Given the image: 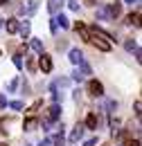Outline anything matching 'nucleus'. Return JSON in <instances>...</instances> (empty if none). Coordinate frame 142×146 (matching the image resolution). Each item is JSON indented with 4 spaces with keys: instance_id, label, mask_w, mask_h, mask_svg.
Returning a JSON list of instances; mask_svg holds the SVG:
<instances>
[{
    "instance_id": "1",
    "label": "nucleus",
    "mask_w": 142,
    "mask_h": 146,
    "mask_svg": "<svg viewBox=\"0 0 142 146\" xmlns=\"http://www.w3.org/2000/svg\"><path fill=\"white\" fill-rule=\"evenodd\" d=\"M59 117H61V108H59V104H54L52 108L48 110V115H45V119H43V121H50V124H52L54 119H59Z\"/></svg>"
},
{
    "instance_id": "2",
    "label": "nucleus",
    "mask_w": 142,
    "mask_h": 146,
    "mask_svg": "<svg viewBox=\"0 0 142 146\" xmlns=\"http://www.w3.org/2000/svg\"><path fill=\"white\" fill-rule=\"evenodd\" d=\"M38 65H41V70L48 74V72H52V58L48 54H41V58H38Z\"/></svg>"
},
{
    "instance_id": "3",
    "label": "nucleus",
    "mask_w": 142,
    "mask_h": 146,
    "mask_svg": "<svg viewBox=\"0 0 142 146\" xmlns=\"http://www.w3.org/2000/svg\"><path fill=\"white\" fill-rule=\"evenodd\" d=\"M88 90H90L92 97H102V94H104V86H102L99 81H90V83H88Z\"/></svg>"
},
{
    "instance_id": "4",
    "label": "nucleus",
    "mask_w": 142,
    "mask_h": 146,
    "mask_svg": "<svg viewBox=\"0 0 142 146\" xmlns=\"http://www.w3.org/2000/svg\"><path fill=\"white\" fill-rule=\"evenodd\" d=\"M84 130H86L84 124H77V126H74V130L70 133V142H72V144H74V142H79V139L84 137Z\"/></svg>"
},
{
    "instance_id": "5",
    "label": "nucleus",
    "mask_w": 142,
    "mask_h": 146,
    "mask_svg": "<svg viewBox=\"0 0 142 146\" xmlns=\"http://www.w3.org/2000/svg\"><path fill=\"white\" fill-rule=\"evenodd\" d=\"M36 9H38V2H36V0H29L27 5H23V7H20V14H25V16H32Z\"/></svg>"
},
{
    "instance_id": "6",
    "label": "nucleus",
    "mask_w": 142,
    "mask_h": 146,
    "mask_svg": "<svg viewBox=\"0 0 142 146\" xmlns=\"http://www.w3.org/2000/svg\"><path fill=\"white\" fill-rule=\"evenodd\" d=\"M74 32L84 38V40H90V32H88V27H86L84 23H74Z\"/></svg>"
},
{
    "instance_id": "7",
    "label": "nucleus",
    "mask_w": 142,
    "mask_h": 146,
    "mask_svg": "<svg viewBox=\"0 0 142 146\" xmlns=\"http://www.w3.org/2000/svg\"><path fill=\"white\" fill-rule=\"evenodd\" d=\"M120 14H122V2H117V0H115V2H113V5L108 7V16L115 20L117 16H120Z\"/></svg>"
},
{
    "instance_id": "8",
    "label": "nucleus",
    "mask_w": 142,
    "mask_h": 146,
    "mask_svg": "<svg viewBox=\"0 0 142 146\" xmlns=\"http://www.w3.org/2000/svg\"><path fill=\"white\" fill-rule=\"evenodd\" d=\"M70 61L74 63V65H81V63H84V52H81V50H77V47L70 50Z\"/></svg>"
},
{
    "instance_id": "9",
    "label": "nucleus",
    "mask_w": 142,
    "mask_h": 146,
    "mask_svg": "<svg viewBox=\"0 0 142 146\" xmlns=\"http://www.w3.org/2000/svg\"><path fill=\"white\" fill-rule=\"evenodd\" d=\"M63 2H66V0H50V2H48V9H50V14H56V11L63 7Z\"/></svg>"
},
{
    "instance_id": "10",
    "label": "nucleus",
    "mask_w": 142,
    "mask_h": 146,
    "mask_svg": "<svg viewBox=\"0 0 142 146\" xmlns=\"http://www.w3.org/2000/svg\"><path fill=\"white\" fill-rule=\"evenodd\" d=\"M36 126H38V119H36V117H27L25 124H23L25 130H36Z\"/></svg>"
},
{
    "instance_id": "11",
    "label": "nucleus",
    "mask_w": 142,
    "mask_h": 146,
    "mask_svg": "<svg viewBox=\"0 0 142 146\" xmlns=\"http://www.w3.org/2000/svg\"><path fill=\"white\" fill-rule=\"evenodd\" d=\"M138 18H140V11H133V14H129V16H126V25H135V27H140Z\"/></svg>"
},
{
    "instance_id": "12",
    "label": "nucleus",
    "mask_w": 142,
    "mask_h": 146,
    "mask_svg": "<svg viewBox=\"0 0 142 146\" xmlns=\"http://www.w3.org/2000/svg\"><path fill=\"white\" fill-rule=\"evenodd\" d=\"M29 47H32L34 52H38V54H43V43H41V38H34V40L29 43Z\"/></svg>"
},
{
    "instance_id": "13",
    "label": "nucleus",
    "mask_w": 142,
    "mask_h": 146,
    "mask_svg": "<svg viewBox=\"0 0 142 146\" xmlns=\"http://www.w3.org/2000/svg\"><path fill=\"white\" fill-rule=\"evenodd\" d=\"M29 29H32V27H29V23H23V25H18V32H20V36H23V38L29 36Z\"/></svg>"
},
{
    "instance_id": "14",
    "label": "nucleus",
    "mask_w": 142,
    "mask_h": 146,
    "mask_svg": "<svg viewBox=\"0 0 142 146\" xmlns=\"http://www.w3.org/2000/svg\"><path fill=\"white\" fill-rule=\"evenodd\" d=\"M86 128H97V115L90 112L88 117H86Z\"/></svg>"
},
{
    "instance_id": "15",
    "label": "nucleus",
    "mask_w": 142,
    "mask_h": 146,
    "mask_svg": "<svg viewBox=\"0 0 142 146\" xmlns=\"http://www.w3.org/2000/svg\"><path fill=\"white\" fill-rule=\"evenodd\" d=\"M97 18H99V20H111L106 7H99V9H97Z\"/></svg>"
},
{
    "instance_id": "16",
    "label": "nucleus",
    "mask_w": 142,
    "mask_h": 146,
    "mask_svg": "<svg viewBox=\"0 0 142 146\" xmlns=\"http://www.w3.org/2000/svg\"><path fill=\"white\" fill-rule=\"evenodd\" d=\"M7 32L9 34H16L18 32V20H7Z\"/></svg>"
},
{
    "instance_id": "17",
    "label": "nucleus",
    "mask_w": 142,
    "mask_h": 146,
    "mask_svg": "<svg viewBox=\"0 0 142 146\" xmlns=\"http://www.w3.org/2000/svg\"><path fill=\"white\" fill-rule=\"evenodd\" d=\"M54 18H56V25H61V27H70V23H68L66 16H54Z\"/></svg>"
},
{
    "instance_id": "18",
    "label": "nucleus",
    "mask_w": 142,
    "mask_h": 146,
    "mask_svg": "<svg viewBox=\"0 0 142 146\" xmlns=\"http://www.w3.org/2000/svg\"><path fill=\"white\" fill-rule=\"evenodd\" d=\"M18 83H20L18 79H11V81L7 83V90H9V92H14V90H16V88H18Z\"/></svg>"
},
{
    "instance_id": "19",
    "label": "nucleus",
    "mask_w": 142,
    "mask_h": 146,
    "mask_svg": "<svg viewBox=\"0 0 142 146\" xmlns=\"http://www.w3.org/2000/svg\"><path fill=\"white\" fill-rule=\"evenodd\" d=\"M106 108H108V112H113V110H117V101H113V99H108V101H106Z\"/></svg>"
},
{
    "instance_id": "20",
    "label": "nucleus",
    "mask_w": 142,
    "mask_h": 146,
    "mask_svg": "<svg viewBox=\"0 0 142 146\" xmlns=\"http://www.w3.org/2000/svg\"><path fill=\"white\" fill-rule=\"evenodd\" d=\"M124 47H126V50H129V52H133V50H135L138 45H135V43H133V40L129 38V40H126V43H124Z\"/></svg>"
},
{
    "instance_id": "21",
    "label": "nucleus",
    "mask_w": 142,
    "mask_h": 146,
    "mask_svg": "<svg viewBox=\"0 0 142 146\" xmlns=\"http://www.w3.org/2000/svg\"><path fill=\"white\" fill-rule=\"evenodd\" d=\"M68 7H70L72 11H79V0H70V2H68Z\"/></svg>"
},
{
    "instance_id": "22",
    "label": "nucleus",
    "mask_w": 142,
    "mask_h": 146,
    "mask_svg": "<svg viewBox=\"0 0 142 146\" xmlns=\"http://www.w3.org/2000/svg\"><path fill=\"white\" fill-rule=\"evenodd\" d=\"M9 108H14V110H23V101H11V104H9Z\"/></svg>"
},
{
    "instance_id": "23",
    "label": "nucleus",
    "mask_w": 142,
    "mask_h": 146,
    "mask_svg": "<svg viewBox=\"0 0 142 146\" xmlns=\"http://www.w3.org/2000/svg\"><path fill=\"white\" fill-rule=\"evenodd\" d=\"M50 29H52V34H56V32H59V25H56V18H52V20H50Z\"/></svg>"
},
{
    "instance_id": "24",
    "label": "nucleus",
    "mask_w": 142,
    "mask_h": 146,
    "mask_svg": "<svg viewBox=\"0 0 142 146\" xmlns=\"http://www.w3.org/2000/svg\"><path fill=\"white\" fill-rule=\"evenodd\" d=\"M81 79H84V74L79 72V70H77V72H72V81H77V83H79Z\"/></svg>"
},
{
    "instance_id": "25",
    "label": "nucleus",
    "mask_w": 142,
    "mask_h": 146,
    "mask_svg": "<svg viewBox=\"0 0 142 146\" xmlns=\"http://www.w3.org/2000/svg\"><path fill=\"white\" fill-rule=\"evenodd\" d=\"M7 124H9L7 119H0V133H7Z\"/></svg>"
},
{
    "instance_id": "26",
    "label": "nucleus",
    "mask_w": 142,
    "mask_h": 146,
    "mask_svg": "<svg viewBox=\"0 0 142 146\" xmlns=\"http://www.w3.org/2000/svg\"><path fill=\"white\" fill-rule=\"evenodd\" d=\"M14 65H16V68H23V58H20V56H14Z\"/></svg>"
},
{
    "instance_id": "27",
    "label": "nucleus",
    "mask_w": 142,
    "mask_h": 146,
    "mask_svg": "<svg viewBox=\"0 0 142 146\" xmlns=\"http://www.w3.org/2000/svg\"><path fill=\"white\" fill-rule=\"evenodd\" d=\"M41 106H43V101H41V99H38V101H34V104H32V108H29V110H32V112H34V110H38V108H41Z\"/></svg>"
},
{
    "instance_id": "28",
    "label": "nucleus",
    "mask_w": 142,
    "mask_h": 146,
    "mask_svg": "<svg viewBox=\"0 0 142 146\" xmlns=\"http://www.w3.org/2000/svg\"><path fill=\"white\" fill-rule=\"evenodd\" d=\"M84 146H97V137H90V139H86V144Z\"/></svg>"
},
{
    "instance_id": "29",
    "label": "nucleus",
    "mask_w": 142,
    "mask_h": 146,
    "mask_svg": "<svg viewBox=\"0 0 142 146\" xmlns=\"http://www.w3.org/2000/svg\"><path fill=\"white\" fill-rule=\"evenodd\" d=\"M133 108H135V117H140V112H142V104H140V101H135V106H133Z\"/></svg>"
},
{
    "instance_id": "30",
    "label": "nucleus",
    "mask_w": 142,
    "mask_h": 146,
    "mask_svg": "<svg viewBox=\"0 0 142 146\" xmlns=\"http://www.w3.org/2000/svg\"><path fill=\"white\" fill-rule=\"evenodd\" d=\"M56 47H59V50H66V47H68V40H59Z\"/></svg>"
},
{
    "instance_id": "31",
    "label": "nucleus",
    "mask_w": 142,
    "mask_h": 146,
    "mask_svg": "<svg viewBox=\"0 0 142 146\" xmlns=\"http://www.w3.org/2000/svg\"><path fill=\"white\" fill-rule=\"evenodd\" d=\"M50 144H52V139H43V142H41L38 146H50Z\"/></svg>"
},
{
    "instance_id": "32",
    "label": "nucleus",
    "mask_w": 142,
    "mask_h": 146,
    "mask_svg": "<svg viewBox=\"0 0 142 146\" xmlns=\"http://www.w3.org/2000/svg\"><path fill=\"white\" fill-rule=\"evenodd\" d=\"M2 106H7V99H5L2 94H0V108H2Z\"/></svg>"
},
{
    "instance_id": "33",
    "label": "nucleus",
    "mask_w": 142,
    "mask_h": 146,
    "mask_svg": "<svg viewBox=\"0 0 142 146\" xmlns=\"http://www.w3.org/2000/svg\"><path fill=\"white\" fill-rule=\"evenodd\" d=\"M126 146H140V142H138V139H133V142H129Z\"/></svg>"
},
{
    "instance_id": "34",
    "label": "nucleus",
    "mask_w": 142,
    "mask_h": 146,
    "mask_svg": "<svg viewBox=\"0 0 142 146\" xmlns=\"http://www.w3.org/2000/svg\"><path fill=\"white\" fill-rule=\"evenodd\" d=\"M124 2H129V5H133V2H138V0H124Z\"/></svg>"
},
{
    "instance_id": "35",
    "label": "nucleus",
    "mask_w": 142,
    "mask_h": 146,
    "mask_svg": "<svg viewBox=\"0 0 142 146\" xmlns=\"http://www.w3.org/2000/svg\"><path fill=\"white\" fill-rule=\"evenodd\" d=\"M5 2H7V0H0V5H5Z\"/></svg>"
},
{
    "instance_id": "36",
    "label": "nucleus",
    "mask_w": 142,
    "mask_h": 146,
    "mask_svg": "<svg viewBox=\"0 0 142 146\" xmlns=\"http://www.w3.org/2000/svg\"><path fill=\"white\" fill-rule=\"evenodd\" d=\"M0 27H2V20H0Z\"/></svg>"
},
{
    "instance_id": "37",
    "label": "nucleus",
    "mask_w": 142,
    "mask_h": 146,
    "mask_svg": "<svg viewBox=\"0 0 142 146\" xmlns=\"http://www.w3.org/2000/svg\"><path fill=\"white\" fill-rule=\"evenodd\" d=\"M25 146H32V144H25Z\"/></svg>"
},
{
    "instance_id": "38",
    "label": "nucleus",
    "mask_w": 142,
    "mask_h": 146,
    "mask_svg": "<svg viewBox=\"0 0 142 146\" xmlns=\"http://www.w3.org/2000/svg\"><path fill=\"white\" fill-rule=\"evenodd\" d=\"M0 146H7V144H0Z\"/></svg>"
},
{
    "instance_id": "39",
    "label": "nucleus",
    "mask_w": 142,
    "mask_h": 146,
    "mask_svg": "<svg viewBox=\"0 0 142 146\" xmlns=\"http://www.w3.org/2000/svg\"><path fill=\"white\" fill-rule=\"evenodd\" d=\"M0 54H2V52H0Z\"/></svg>"
}]
</instances>
